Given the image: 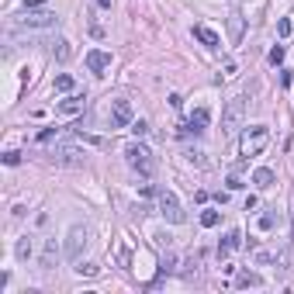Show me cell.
<instances>
[{
	"label": "cell",
	"mask_w": 294,
	"mask_h": 294,
	"mask_svg": "<svg viewBox=\"0 0 294 294\" xmlns=\"http://www.w3.org/2000/svg\"><path fill=\"white\" fill-rule=\"evenodd\" d=\"M194 38H197V42H204L208 49H218V45H221V38L208 28V24H194Z\"/></svg>",
	"instance_id": "7c38bea8"
},
{
	"label": "cell",
	"mask_w": 294,
	"mask_h": 294,
	"mask_svg": "<svg viewBox=\"0 0 294 294\" xmlns=\"http://www.w3.org/2000/svg\"><path fill=\"white\" fill-rule=\"evenodd\" d=\"M291 31H294V21H291V17H281V21H277V35H281V38H288Z\"/></svg>",
	"instance_id": "44dd1931"
},
{
	"label": "cell",
	"mask_w": 294,
	"mask_h": 294,
	"mask_svg": "<svg viewBox=\"0 0 294 294\" xmlns=\"http://www.w3.org/2000/svg\"><path fill=\"white\" fill-rule=\"evenodd\" d=\"M267 59H270V66H281V63H284V45H274Z\"/></svg>",
	"instance_id": "7402d4cb"
},
{
	"label": "cell",
	"mask_w": 294,
	"mask_h": 294,
	"mask_svg": "<svg viewBox=\"0 0 294 294\" xmlns=\"http://www.w3.org/2000/svg\"><path fill=\"white\" fill-rule=\"evenodd\" d=\"M274 180H277V177H274V170H270V166H260V170H253V184H256L260 191L274 187Z\"/></svg>",
	"instance_id": "4fadbf2b"
},
{
	"label": "cell",
	"mask_w": 294,
	"mask_h": 294,
	"mask_svg": "<svg viewBox=\"0 0 294 294\" xmlns=\"http://www.w3.org/2000/svg\"><path fill=\"white\" fill-rule=\"evenodd\" d=\"M239 246H242V232H239V228L225 232V239L218 242V260H225V256H232V253H235Z\"/></svg>",
	"instance_id": "30bf717a"
},
{
	"label": "cell",
	"mask_w": 294,
	"mask_h": 294,
	"mask_svg": "<svg viewBox=\"0 0 294 294\" xmlns=\"http://www.w3.org/2000/svg\"><path fill=\"white\" fill-rule=\"evenodd\" d=\"M274 211H277V208H270L267 215H260V232H270V228L277 225V215H274Z\"/></svg>",
	"instance_id": "ffe728a7"
},
{
	"label": "cell",
	"mask_w": 294,
	"mask_h": 294,
	"mask_svg": "<svg viewBox=\"0 0 294 294\" xmlns=\"http://www.w3.org/2000/svg\"><path fill=\"white\" fill-rule=\"evenodd\" d=\"M28 7H45V0H24V10Z\"/></svg>",
	"instance_id": "4dcf8cb0"
},
{
	"label": "cell",
	"mask_w": 294,
	"mask_h": 294,
	"mask_svg": "<svg viewBox=\"0 0 294 294\" xmlns=\"http://www.w3.org/2000/svg\"><path fill=\"white\" fill-rule=\"evenodd\" d=\"M132 121H135L132 104H128V100H114V104H111V128H125V125H132Z\"/></svg>",
	"instance_id": "ba28073f"
},
{
	"label": "cell",
	"mask_w": 294,
	"mask_h": 294,
	"mask_svg": "<svg viewBox=\"0 0 294 294\" xmlns=\"http://www.w3.org/2000/svg\"><path fill=\"white\" fill-rule=\"evenodd\" d=\"M87 242H90V228H87V225H73V228L66 232V249H63L66 260L76 263V260L83 256V249H87Z\"/></svg>",
	"instance_id": "5b68a950"
},
{
	"label": "cell",
	"mask_w": 294,
	"mask_h": 294,
	"mask_svg": "<svg viewBox=\"0 0 294 294\" xmlns=\"http://www.w3.org/2000/svg\"><path fill=\"white\" fill-rule=\"evenodd\" d=\"M56 260H59V246H56V239H49L45 249H42V260H38V263H42V270H52Z\"/></svg>",
	"instance_id": "5bb4252c"
},
{
	"label": "cell",
	"mask_w": 294,
	"mask_h": 294,
	"mask_svg": "<svg viewBox=\"0 0 294 294\" xmlns=\"http://www.w3.org/2000/svg\"><path fill=\"white\" fill-rule=\"evenodd\" d=\"M132 132H135V135L142 139V135H146V132H149V125H146V121H132Z\"/></svg>",
	"instance_id": "83f0119b"
},
{
	"label": "cell",
	"mask_w": 294,
	"mask_h": 294,
	"mask_svg": "<svg viewBox=\"0 0 294 294\" xmlns=\"http://www.w3.org/2000/svg\"><path fill=\"white\" fill-rule=\"evenodd\" d=\"M156 208H159V215H163V218L170 221V225H180V221L187 218L173 191H156Z\"/></svg>",
	"instance_id": "277c9868"
},
{
	"label": "cell",
	"mask_w": 294,
	"mask_h": 294,
	"mask_svg": "<svg viewBox=\"0 0 294 294\" xmlns=\"http://www.w3.org/2000/svg\"><path fill=\"white\" fill-rule=\"evenodd\" d=\"M218 221H221V211H215V208H208V211H201V225H204V228H215Z\"/></svg>",
	"instance_id": "d6986e66"
},
{
	"label": "cell",
	"mask_w": 294,
	"mask_h": 294,
	"mask_svg": "<svg viewBox=\"0 0 294 294\" xmlns=\"http://www.w3.org/2000/svg\"><path fill=\"white\" fill-rule=\"evenodd\" d=\"M52 163H59V166H87V152L76 146H66V142H56Z\"/></svg>",
	"instance_id": "52a82bcc"
},
{
	"label": "cell",
	"mask_w": 294,
	"mask_h": 294,
	"mask_svg": "<svg viewBox=\"0 0 294 294\" xmlns=\"http://www.w3.org/2000/svg\"><path fill=\"white\" fill-rule=\"evenodd\" d=\"M28 256H31V242L21 239V242H17V260H28Z\"/></svg>",
	"instance_id": "603a6c76"
},
{
	"label": "cell",
	"mask_w": 294,
	"mask_h": 294,
	"mask_svg": "<svg viewBox=\"0 0 294 294\" xmlns=\"http://www.w3.org/2000/svg\"><path fill=\"white\" fill-rule=\"evenodd\" d=\"M107 66H111V52H104V49H90V52H87V70H90V73L100 76Z\"/></svg>",
	"instance_id": "9c48e42d"
},
{
	"label": "cell",
	"mask_w": 294,
	"mask_h": 294,
	"mask_svg": "<svg viewBox=\"0 0 294 294\" xmlns=\"http://www.w3.org/2000/svg\"><path fill=\"white\" fill-rule=\"evenodd\" d=\"M281 83L291 87V83H294V70H281Z\"/></svg>",
	"instance_id": "f1b7e54d"
},
{
	"label": "cell",
	"mask_w": 294,
	"mask_h": 294,
	"mask_svg": "<svg viewBox=\"0 0 294 294\" xmlns=\"http://www.w3.org/2000/svg\"><path fill=\"white\" fill-rule=\"evenodd\" d=\"M260 284H263V277L253 274V270H242V274L235 277V288H260Z\"/></svg>",
	"instance_id": "e0dca14e"
},
{
	"label": "cell",
	"mask_w": 294,
	"mask_h": 294,
	"mask_svg": "<svg viewBox=\"0 0 294 294\" xmlns=\"http://www.w3.org/2000/svg\"><path fill=\"white\" fill-rule=\"evenodd\" d=\"M52 139H56V128H42L38 132V142H52Z\"/></svg>",
	"instance_id": "484cf974"
},
{
	"label": "cell",
	"mask_w": 294,
	"mask_h": 294,
	"mask_svg": "<svg viewBox=\"0 0 294 294\" xmlns=\"http://www.w3.org/2000/svg\"><path fill=\"white\" fill-rule=\"evenodd\" d=\"M232 35H235V38L242 35V17H239V14H232Z\"/></svg>",
	"instance_id": "d4e9b609"
},
{
	"label": "cell",
	"mask_w": 294,
	"mask_h": 294,
	"mask_svg": "<svg viewBox=\"0 0 294 294\" xmlns=\"http://www.w3.org/2000/svg\"><path fill=\"white\" fill-rule=\"evenodd\" d=\"M242 121H246V100L242 97H232L225 104V111H221V135H239Z\"/></svg>",
	"instance_id": "6da1fadb"
},
{
	"label": "cell",
	"mask_w": 294,
	"mask_h": 294,
	"mask_svg": "<svg viewBox=\"0 0 294 294\" xmlns=\"http://www.w3.org/2000/svg\"><path fill=\"white\" fill-rule=\"evenodd\" d=\"M21 24H24V28H56L59 17H56L49 7H28V10L21 14Z\"/></svg>",
	"instance_id": "8992f818"
},
{
	"label": "cell",
	"mask_w": 294,
	"mask_h": 294,
	"mask_svg": "<svg viewBox=\"0 0 294 294\" xmlns=\"http://www.w3.org/2000/svg\"><path fill=\"white\" fill-rule=\"evenodd\" d=\"M239 187H242V180H239V177L232 173V177H228V191H239Z\"/></svg>",
	"instance_id": "f546056e"
},
{
	"label": "cell",
	"mask_w": 294,
	"mask_h": 294,
	"mask_svg": "<svg viewBox=\"0 0 294 294\" xmlns=\"http://www.w3.org/2000/svg\"><path fill=\"white\" fill-rule=\"evenodd\" d=\"M3 163H7V166H17V163H21V152H17V149L3 152Z\"/></svg>",
	"instance_id": "cb8c5ba5"
},
{
	"label": "cell",
	"mask_w": 294,
	"mask_h": 294,
	"mask_svg": "<svg viewBox=\"0 0 294 294\" xmlns=\"http://www.w3.org/2000/svg\"><path fill=\"white\" fill-rule=\"evenodd\" d=\"M267 142H270V128H267V125H253V128L242 132L239 152H242V156H256V152L267 149Z\"/></svg>",
	"instance_id": "3957f363"
},
{
	"label": "cell",
	"mask_w": 294,
	"mask_h": 294,
	"mask_svg": "<svg viewBox=\"0 0 294 294\" xmlns=\"http://www.w3.org/2000/svg\"><path fill=\"white\" fill-rule=\"evenodd\" d=\"M76 274H80V277H83V274H87V277H94V274H97V267H94V263H83V267H76Z\"/></svg>",
	"instance_id": "4316f807"
},
{
	"label": "cell",
	"mask_w": 294,
	"mask_h": 294,
	"mask_svg": "<svg viewBox=\"0 0 294 294\" xmlns=\"http://www.w3.org/2000/svg\"><path fill=\"white\" fill-rule=\"evenodd\" d=\"M73 87H76V80L70 73H59V76H56V90H59V94H70Z\"/></svg>",
	"instance_id": "ac0fdd59"
},
{
	"label": "cell",
	"mask_w": 294,
	"mask_h": 294,
	"mask_svg": "<svg viewBox=\"0 0 294 294\" xmlns=\"http://www.w3.org/2000/svg\"><path fill=\"white\" fill-rule=\"evenodd\" d=\"M49 45H52V56H56L59 63H66V59L73 56V49H70V42H66V38H56V42H49Z\"/></svg>",
	"instance_id": "2e32d148"
},
{
	"label": "cell",
	"mask_w": 294,
	"mask_h": 294,
	"mask_svg": "<svg viewBox=\"0 0 294 294\" xmlns=\"http://www.w3.org/2000/svg\"><path fill=\"white\" fill-rule=\"evenodd\" d=\"M125 163H128L135 173H142V177H152V170H156V159H152V152H149L142 142L125 146Z\"/></svg>",
	"instance_id": "7a4b0ae2"
},
{
	"label": "cell",
	"mask_w": 294,
	"mask_h": 294,
	"mask_svg": "<svg viewBox=\"0 0 294 294\" xmlns=\"http://www.w3.org/2000/svg\"><path fill=\"white\" fill-rule=\"evenodd\" d=\"M97 7H111V0H97Z\"/></svg>",
	"instance_id": "1f68e13d"
},
{
	"label": "cell",
	"mask_w": 294,
	"mask_h": 294,
	"mask_svg": "<svg viewBox=\"0 0 294 294\" xmlns=\"http://www.w3.org/2000/svg\"><path fill=\"white\" fill-rule=\"evenodd\" d=\"M208 121H211L208 107H194V114H191V128H194V132H204V128H208Z\"/></svg>",
	"instance_id": "9a60e30c"
},
{
	"label": "cell",
	"mask_w": 294,
	"mask_h": 294,
	"mask_svg": "<svg viewBox=\"0 0 294 294\" xmlns=\"http://www.w3.org/2000/svg\"><path fill=\"white\" fill-rule=\"evenodd\" d=\"M83 104H87V100H83L80 94H70L66 100H59V104H56V111H59V114H70V118H73V114H80V111H83Z\"/></svg>",
	"instance_id": "8fae6325"
}]
</instances>
